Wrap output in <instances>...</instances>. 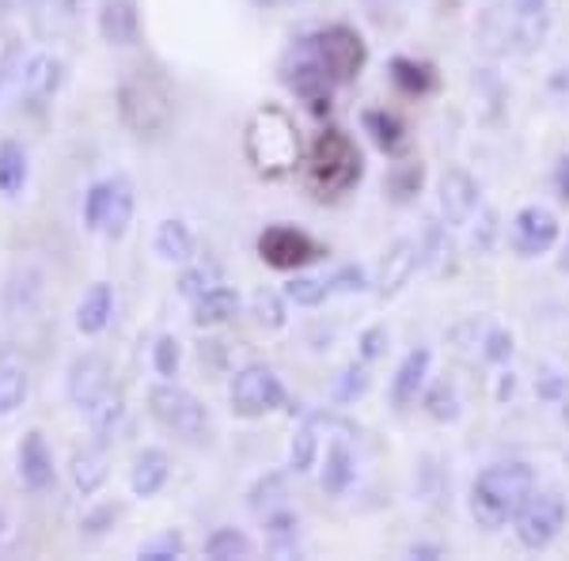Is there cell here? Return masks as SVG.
<instances>
[{"mask_svg": "<svg viewBox=\"0 0 569 561\" xmlns=\"http://www.w3.org/2000/svg\"><path fill=\"white\" fill-rule=\"evenodd\" d=\"M110 315H114V289H110L107 281H96L91 289L84 292V300H80L77 308V330L80 334H103Z\"/></svg>", "mask_w": 569, "mask_h": 561, "instance_id": "ffe728a7", "label": "cell"}, {"mask_svg": "<svg viewBox=\"0 0 569 561\" xmlns=\"http://www.w3.org/2000/svg\"><path fill=\"white\" fill-rule=\"evenodd\" d=\"M300 50H305L308 58H316L335 84H350L357 72L365 69V58H369L361 34L346 23H335V27H323V31L308 34V39L300 42Z\"/></svg>", "mask_w": 569, "mask_h": 561, "instance_id": "5b68a950", "label": "cell"}, {"mask_svg": "<svg viewBox=\"0 0 569 561\" xmlns=\"http://www.w3.org/2000/svg\"><path fill=\"white\" fill-rule=\"evenodd\" d=\"M555 187H558V198L569 201V156L558 160V171H555Z\"/></svg>", "mask_w": 569, "mask_h": 561, "instance_id": "681fc988", "label": "cell"}, {"mask_svg": "<svg viewBox=\"0 0 569 561\" xmlns=\"http://www.w3.org/2000/svg\"><path fill=\"white\" fill-rule=\"evenodd\" d=\"M4 528H8V520H4V512H0V535H4Z\"/></svg>", "mask_w": 569, "mask_h": 561, "instance_id": "db71d44e", "label": "cell"}, {"mask_svg": "<svg viewBox=\"0 0 569 561\" xmlns=\"http://www.w3.org/2000/svg\"><path fill=\"white\" fill-rule=\"evenodd\" d=\"M254 542L236 528H217L213 535L206 539V558L213 561H236V558H251Z\"/></svg>", "mask_w": 569, "mask_h": 561, "instance_id": "1f68e13d", "label": "cell"}, {"mask_svg": "<svg viewBox=\"0 0 569 561\" xmlns=\"http://www.w3.org/2000/svg\"><path fill=\"white\" fill-rule=\"evenodd\" d=\"M27 368L16 361V357H4L0 361V418H12L16 410L27 402Z\"/></svg>", "mask_w": 569, "mask_h": 561, "instance_id": "484cf974", "label": "cell"}, {"mask_svg": "<svg viewBox=\"0 0 569 561\" xmlns=\"http://www.w3.org/2000/svg\"><path fill=\"white\" fill-rule=\"evenodd\" d=\"M118 118L137 137H160L176 118V96L152 69H133L118 84Z\"/></svg>", "mask_w": 569, "mask_h": 561, "instance_id": "277c9868", "label": "cell"}, {"mask_svg": "<svg viewBox=\"0 0 569 561\" xmlns=\"http://www.w3.org/2000/svg\"><path fill=\"white\" fill-rule=\"evenodd\" d=\"M383 345H388V330L369 327L361 334V361H376V357H383Z\"/></svg>", "mask_w": 569, "mask_h": 561, "instance_id": "bcb514c9", "label": "cell"}, {"mask_svg": "<svg viewBox=\"0 0 569 561\" xmlns=\"http://www.w3.org/2000/svg\"><path fill=\"white\" fill-rule=\"evenodd\" d=\"M369 391V372H365L361 364H350V368H342V375L335 380V402H357L361 394Z\"/></svg>", "mask_w": 569, "mask_h": 561, "instance_id": "60d3db41", "label": "cell"}, {"mask_svg": "<svg viewBox=\"0 0 569 561\" xmlns=\"http://www.w3.org/2000/svg\"><path fill=\"white\" fill-rule=\"evenodd\" d=\"M152 247H156V254L171 266H187V262H194V254H198L194 232H190L182 220H163V224L156 228Z\"/></svg>", "mask_w": 569, "mask_h": 561, "instance_id": "44dd1931", "label": "cell"}, {"mask_svg": "<svg viewBox=\"0 0 569 561\" xmlns=\"http://www.w3.org/2000/svg\"><path fill=\"white\" fill-rule=\"evenodd\" d=\"M99 34L107 46H137L141 42V16L137 0H99Z\"/></svg>", "mask_w": 569, "mask_h": 561, "instance_id": "9a60e30c", "label": "cell"}, {"mask_svg": "<svg viewBox=\"0 0 569 561\" xmlns=\"http://www.w3.org/2000/svg\"><path fill=\"white\" fill-rule=\"evenodd\" d=\"M297 528H300V520L292 517L289 509L266 512V542H270L273 554H281V558L297 554Z\"/></svg>", "mask_w": 569, "mask_h": 561, "instance_id": "4dcf8cb0", "label": "cell"}, {"mask_svg": "<svg viewBox=\"0 0 569 561\" xmlns=\"http://www.w3.org/2000/svg\"><path fill=\"white\" fill-rule=\"evenodd\" d=\"M536 493V474L528 463H493L471 485V517L482 531H501Z\"/></svg>", "mask_w": 569, "mask_h": 561, "instance_id": "7a4b0ae2", "label": "cell"}, {"mask_svg": "<svg viewBox=\"0 0 569 561\" xmlns=\"http://www.w3.org/2000/svg\"><path fill=\"white\" fill-rule=\"evenodd\" d=\"M182 535H176V531H168V535H160V539H152V542H144L141 550H137V558H144V561H179L182 558Z\"/></svg>", "mask_w": 569, "mask_h": 561, "instance_id": "b9f144b4", "label": "cell"}, {"mask_svg": "<svg viewBox=\"0 0 569 561\" xmlns=\"http://www.w3.org/2000/svg\"><path fill=\"white\" fill-rule=\"evenodd\" d=\"M110 388V368L99 353H84L69 364V375H66V391H69V402L77 410H88L91 402L99 399Z\"/></svg>", "mask_w": 569, "mask_h": 561, "instance_id": "4fadbf2b", "label": "cell"}, {"mask_svg": "<svg viewBox=\"0 0 569 561\" xmlns=\"http://www.w3.org/2000/svg\"><path fill=\"white\" fill-rule=\"evenodd\" d=\"M228 399H232V413L236 418H266V413H273L278 407L289 402V394H284L281 380L273 368L266 364H247L236 372L232 380V391H228Z\"/></svg>", "mask_w": 569, "mask_h": 561, "instance_id": "52a82bcc", "label": "cell"}, {"mask_svg": "<svg viewBox=\"0 0 569 561\" xmlns=\"http://www.w3.org/2000/svg\"><path fill=\"white\" fill-rule=\"evenodd\" d=\"M330 292H365L369 289V278H365V270H357V266H342V270L335 273V278L327 281Z\"/></svg>", "mask_w": 569, "mask_h": 561, "instance_id": "f6af8a7d", "label": "cell"}, {"mask_svg": "<svg viewBox=\"0 0 569 561\" xmlns=\"http://www.w3.org/2000/svg\"><path fill=\"white\" fill-rule=\"evenodd\" d=\"M179 364H182V345H179V338L176 334H163V338H156V345H152V368L163 375V380H176L179 375Z\"/></svg>", "mask_w": 569, "mask_h": 561, "instance_id": "d590c367", "label": "cell"}, {"mask_svg": "<svg viewBox=\"0 0 569 561\" xmlns=\"http://www.w3.org/2000/svg\"><path fill=\"white\" fill-rule=\"evenodd\" d=\"M107 478H110L107 448H88V452H80L77 459H72V485H77V490L84 493V497L103 490Z\"/></svg>", "mask_w": 569, "mask_h": 561, "instance_id": "cb8c5ba5", "label": "cell"}, {"mask_svg": "<svg viewBox=\"0 0 569 561\" xmlns=\"http://www.w3.org/2000/svg\"><path fill=\"white\" fill-rule=\"evenodd\" d=\"M171 478V459L163 448H144L141 455L133 459V471H130V490L133 497H156L168 485Z\"/></svg>", "mask_w": 569, "mask_h": 561, "instance_id": "ac0fdd59", "label": "cell"}, {"mask_svg": "<svg viewBox=\"0 0 569 561\" xmlns=\"http://www.w3.org/2000/svg\"><path fill=\"white\" fill-rule=\"evenodd\" d=\"M566 528V497L562 493H531V501L517 517V539L528 550H547Z\"/></svg>", "mask_w": 569, "mask_h": 561, "instance_id": "ba28073f", "label": "cell"}, {"mask_svg": "<svg viewBox=\"0 0 569 561\" xmlns=\"http://www.w3.org/2000/svg\"><path fill=\"white\" fill-rule=\"evenodd\" d=\"M330 284L327 281H316V278H292L284 284V297H289L297 308H319L327 300Z\"/></svg>", "mask_w": 569, "mask_h": 561, "instance_id": "ab89813d", "label": "cell"}, {"mask_svg": "<svg viewBox=\"0 0 569 561\" xmlns=\"http://www.w3.org/2000/svg\"><path fill=\"white\" fill-rule=\"evenodd\" d=\"M475 209H479V182L463 168H452L440 179V217L452 228H460L475 217Z\"/></svg>", "mask_w": 569, "mask_h": 561, "instance_id": "5bb4252c", "label": "cell"}, {"mask_svg": "<svg viewBox=\"0 0 569 561\" xmlns=\"http://www.w3.org/2000/svg\"><path fill=\"white\" fill-rule=\"evenodd\" d=\"M365 130L372 133L380 152L399 156L407 149V130H402V122L395 114H388V110H365Z\"/></svg>", "mask_w": 569, "mask_h": 561, "instance_id": "83f0119b", "label": "cell"}, {"mask_svg": "<svg viewBox=\"0 0 569 561\" xmlns=\"http://www.w3.org/2000/svg\"><path fill=\"white\" fill-rule=\"evenodd\" d=\"M118 517V504H107V509H99V512H91V517H84V531L88 535H103V523H110Z\"/></svg>", "mask_w": 569, "mask_h": 561, "instance_id": "c3c4849f", "label": "cell"}, {"mask_svg": "<svg viewBox=\"0 0 569 561\" xmlns=\"http://www.w3.org/2000/svg\"><path fill=\"white\" fill-rule=\"evenodd\" d=\"M517 8V20H520V39L531 50V46H543L547 34V0H512Z\"/></svg>", "mask_w": 569, "mask_h": 561, "instance_id": "d6a6232c", "label": "cell"}, {"mask_svg": "<svg viewBox=\"0 0 569 561\" xmlns=\"http://www.w3.org/2000/svg\"><path fill=\"white\" fill-rule=\"evenodd\" d=\"M509 243L520 259H536V254H547L550 247L558 243V220L550 209L543 206H528L512 217V228H509Z\"/></svg>", "mask_w": 569, "mask_h": 561, "instance_id": "8fae6325", "label": "cell"}, {"mask_svg": "<svg viewBox=\"0 0 569 561\" xmlns=\"http://www.w3.org/2000/svg\"><path fill=\"white\" fill-rule=\"evenodd\" d=\"M240 311V292L228 284H213L206 297L194 300V327H220Z\"/></svg>", "mask_w": 569, "mask_h": 561, "instance_id": "603a6c76", "label": "cell"}, {"mask_svg": "<svg viewBox=\"0 0 569 561\" xmlns=\"http://www.w3.org/2000/svg\"><path fill=\"white\" fill-rule=\"evenodd\" d=\"M213 284H220V270H217V266H190V270L179 278V297L198 300V297H206Z\"/></svg>", "mask_w": 569, "mask_h": 561, "instance_id": "f35d334b", "label": "cell"}, {"mask_svg": "<svg viewBox=\"0 0 569 561\" xmlns=\"http://www.w3.org/2000/svg\"><path fill=\"white\" fill-rule=\"evenodd\" d=\"M243 156L262 179H284L300 163V133L289 110L278 103H266L247 118L243 130Z\"/></svg>", "mask_w": 569, "mask_h": 561, "instance_id": "6da1fadb", "label": "cell"}, {"mask_svg": "<svg viewBox=\"0 0 569 561\" xmlns=\"http://www.w3.org/2000/svg\"><path fill=\"white\" fill-rule=\"evenodd\" d=\"M130 220H133V182L126 174H114L110 179V198H107V217H103V232L107 239H122L130 232Z\"/></svg>", "mask_w": 569, "mask_h": 561, "instance_id": "7402d4cb", "label": "cell"}, {"mask_svg": "<svg viewBox=\"0 0 569 561\" xmlns=\"http://www.w3.org/2000/svg\"><path fill=\"white\" fill-rule=\"evenodd\" d=\"M88 413V425L91 432H96L99 440H107L110 432H114L118 425H122V418H126V399H122V391H114V388H107L103 394H99L96 402L84 410Z\"/></svg>", "mask_w": 569, "mask_h": 561, "instance_id": "4316f807", "label": "cell"}, {"mask_svg": "<svg viewBox=\"0 0 569 561\" xmlns=\"http://www.w3.org/2000/svg\"><path fill=\"white\" fill-rule=\"evenodd\" d=\"M391 80H395V88L407 91V96H429V91L437 88V72L429 66H421V61H410V58L391 61Z\"/></svg>", "mask_w": 569, "mask_h": 561, "instance_id": "f546056e", "label": "cell"}, {"mask_svg": "<svg viewBox=\"0 0 569 561\" xmlns=\"http://www.w3.org/2000/svg\"><path fill=\"white\" fill-rule=\"evenodd\" d=\"M251 311H254V319H259L266 330H281L284 323H289V315H284V300L273 289H259V292H254Z\"/></svg>", "mask_w": 569, "mask_h": 561, "instance_id": "e575fe53", "label": "cell"}, {"mask_svg": "<svg viewBox=\"0 0 569 561\" xmlns=\"http://www.w3.org/2000/svg\"><path fill=\"white\" fill-rule=\"evenodd\" d=\"M281 497H284V478L281 474H266V478H259V485L251 490V497H247V504H251V512L266 517V512L278 509Z\"/></svg>", "mask_w": 569, "mask_h": 561, "instance_id": "8d00e7d4", "label": "cell"}, {"mask_svg": "<svg viewBox=\"0 0 569 561\" xmlns=\"http://www.w3.org/2000/svg\"><path fill=\"white\" fill-rule=\"evenodd\" d=\"M512 357V338L505 330H490L486 338V361H509Z\"/></svg>", "mask_w": 569, "mask_h": 561, "instance_id": "7dc6e473", "label": "cell"}, {"mask_svg": "<svg viewBox=\"0 0 569 561\" xmlns=\"http://www.w3.org/2000/svg\"><path fill=\"white\" fill-rule=\"evenodd\" d=\"M353 478H357V463H353L350 448L338 440V444H330V452H327V463H323V474H319V485H323V493H330V497H342L353 485Z\"/></svg>", "mask_w": 569, "mask_h": 561, "instance_id": "d4e9b609", "label": "cell"}, {"mask_svg": "<svg viewBox=\"0 0 569 561\" xmlns=\"http://www.w3.org/2000/svg\"><path fill=\"white\" fill-rule=\"evenodd\" d=\"M66 80V66H61L53 53H31L23 61V96L42 103V99H53Z\"/></svg>", "mask_w": 569, "mask_h": 561, "instance_id": "e0dca14e", "label": "cell"}, {"mask_svg": "<svg viewBox=\"0 0 569 561\" xmlns=\"http://www.w3.org/2000/svg\"><path fill=\"white\" fill-rule=\"evenodd\" d=\"M27 174H31V168H27L23 144L0 141V194H4V198L20 194V190L27 187Z\"/></svg>", "mask_w": 569, "mask_h": 561, "instance_id": "f1b7e54d", "label": "cell"}, {"mask_svg": "<svg viewBox=\"0 0 569 561\" xmlns=\"http://www.w3.org/2000/svg\"><path fill=\"white\" fill-rule=\"evenodd\" d=\"M429 349H415V353H407V361L399 364V372H395L391 380V402L399 410H407L410 402H418V391L426 388V375H429Z\"/></svg>", "mask_w": 569, "mask_h": 561, "instance_id": "d6986e66", "label": "cell"}, {"mask_svg": "<svg viewBox=\"0 0 569 561\" xmlns=\"http://www.w3.org/2000/svg\"><path fill=\"white\" fill-rule=\"evenodd\" d=\"M149 407H152V418L168 432L187 440V444H201V440L209 437L206 407H201L187 388H179V383H171V380L156 383L149 391Z\"/></svg>", "mask_w": 569, "mask_h": 561, "instance_id": "8992f818", "label": "cell"}, {"mask_svg": "<svg viewBox=\"0 0 569 561\" xmlns=\"http://www.w3.org/2000/svg\"><path fill=\"white\" fill-rule=\"evenodd\" d=\"M421 179H426V168L421 163H399L388 179V190L395 201H410L421 190Z\"/></svg>", "mask_w": 569, "mask_h": 561, "instance_id": "74e56055", "label": "cell"}, {"mask_svg": "<svg viewBox=\"0 0 569 561\" xmlns=\"http://www.w3.org/2000/svg\"><path fill=\"white\" fill-rule=\"evenodd\" d=\"M316 452H319V432H316V418H308L289 444V467L297 474H308L316 467Z\"/></svg>", "mask_w": 569, "mask_h": 561, "instance_id": "836d02e7", "label": "cell"}, {"mask_svg": "<svg viewBox=\"0 0 569 561\" xmlns=\"http://www.w3.org/2000/svg\"><path fill=\"white\" fill-rule=\"evenodd\" d=\"M20 482L31 493H46L53 485V455L50 444L39 429L23 432V444H20Z\"/></svg>", "mask_w": 569, "mask_h": 561, "instance_id": "2e32d148", "label": "cell"}, {"mask_svg": "<svg viewBox=\"0 0 569 561\" xmlns=\"http://www.w3.org/2000/svg\"><path fill=\"white\" fill-rule=\"evenodd\" d=\"M259 254L273 270H300V266L319 259V243L292 224H270L259 236Z\"/></svg>", "mask_w": 569, "mask_h": 561, "instance_id": "9c48e42d", "label": "cell"}, {"mask_svg": "<svg viewBox=\"0 0 569 561\" xmlns=\"http://www.w3.org/2000/svg\"><path fill=\"white\" fill-rule=\"evenodd\" d=\"M259 8H289V4H297V0H254Z\"/></svg>", "mask_w": 569, "mask_h": 561, "instance_id": "f907efd6", "label": "cell"}, {"mask_svg": "<svg viewBox=\"0 0 569 561\" xmlns=\"http://www.w3.org/2000/svg\"><path fill=\"white\" fill-rule=\"evenodd\" d=\"M284 84L297 91L300 103H308L311 114H327L330 103H335V80L327 77L323 66L316 58H308L305 50H292L289 66H284Z\"/></svg>", "mask_w": 569, "mask_h": 561, "instance_id": "30bf717a", "label": "cell"}, {"mask_svg": "<svg viewBox=\"0 0 569 561\" xmlns=\"http://www.w3.org/2000/svg\"><path fill=\"white\" fill-rule=\"evenodd\" d=\"M107 198H110V179L96 182V187L88 190V198H84V228H91V232H99V228H103Z\"/></svg>", "mask_w": 569, "mask_h": 561, "instance_id": "7bdbcfd3", "label": "cell"}, {"mask_svg": "<svg viewBox=\"0 0 569 561\" xmlns=\"http://www.w3.org/2000/svg\"><path fill=\"white\" fill-rule=\"evenodd\" d=\"M365 174V160H361V149L350 133L342 130H323L311 144V156H308V168H305V179H308V190L316 198H342L361 182Z\"/></svg>", "mask_w": 569, "mask_h": 561, "instance_id": "3957f363", "label": "cell"}, {"mask_svg": "<svg viewBox=\"0 0 569 561\" xmlns=\"http://www.w3.org/2000/svg\"><path fill=\"white\" fill-rule=\"evenodd\" d=\"M558 266H562V270L569 273V239H566V251H562V259H558Z\"/></svg>", "mask_w": 569, "mask_h": 561, "instance_id": "816d5d0a", "label": "cell"}, {"mask_svg": "<svg viewBox=\"0 0 569 561\" xmlns=\"http://www.w3.org/2000/svg\"><path fill=\"white\" fill-rule=\"evenodd\" d=\"M418 262H421V243H415V239H395V243L388 247V254H383V262H380L376 292H380L383 300L399 297V292L410 284V278H415Z\"/></svg>", "mask_w": 569, "mask_h": 561, "instance_id": "7c38bea8", "label": "cell"}, {"mask_svg": "<svg viewBox=\"0 0 569 561\" xmlns=\"http://www.w3.org/2000/svg\"><path fill=\"white\" fill-rule=\"evenodd\" d=\"M426 407H429V413H433L437 421H452L456 413V391L448 388V383H437L433 391H429V399H426Z\"/></svg>", "mask_w": 569, "mask_h": 561, "instance_id": "ee69618b", "label": "cell"}, {"mask_svg": "<svg viewBox=\"0 0 569 561\" xmlns=\"http://www.w3.org/2000/svg\"><path fill=\"white\" fill-rule=\"evenodd\" d=\"M4 77H8V66H0V88H4Z\"/></svg>", "mask_w": 569, "mask_h": 561, "instance_id": "f5cc1de1", "label": "cell"}]
</instances>
